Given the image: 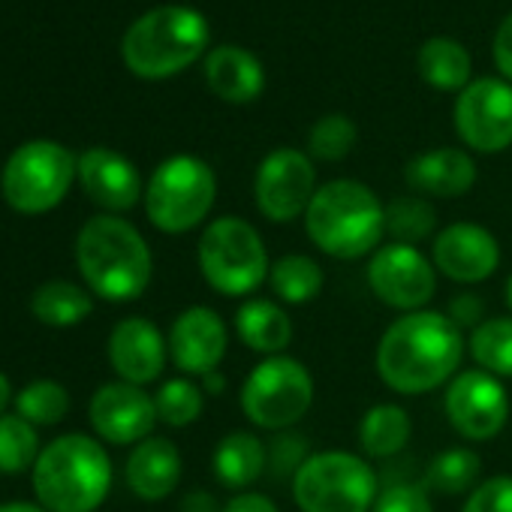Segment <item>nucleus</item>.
<instances>
[{"instance_id":"obj_39","label":"nucleus","mask_w":512,"mask_h":512,"mask_svg":"<svg viewBox=\"0 0 512 512\" xmlns=\"http://www.w3.org/2000/svg\"><path fill=\"white\" fill-rule=\"evenodd\" d=\"M446 317L464 332V329H476L479 323H485L488 317H485V302L476 296V293H458L452 302H449V308H446Z\"/></svg>"},{"instance_id":"obj_42","label":"nucleus","mask_w":512,"mask_h":512,"mask_svg":"<svg viewBox=\"0 0 512 512\" xmlns=\"http://www.w3.org/2000/svg\"><path fill=\"white\" fill-rule=\"evenodd\" d=\"M181 512H223L214 500V494L208 491H190L184 500H181Z\"/></svg>"},{"instance_id":"obj_3","label":"nucleus","mask_w":512,"mask_h":512,"mask_svg":"<svg viewBox=\"0 0 512 512\" xmlns=\"http://www.w3.org/2000/svg\"><path fill=\"white\" fill-rule=\"evenodd\" d=\"M76 260L88 287L109 302H133L151 284V247L133 223L115 214L91 217L82 226Z\"/></svg>"},{"instance_id":"obj_18","label":"nucleus","mask_w":512,"mask_h":512,"mask_svg":"<svg viewBox=\"0 0 512 512\" xmlns=\"http://www.w3.org/2000/svg\"><path fill=\"white\" fill-rule=\"evenodd\" d=\"M166 356H169V341L145 317L121 320L109 338L112 368L118 371L124 383H133V386L154 383L166 368Z\"/></svg>"},{"instance_id":"obj_8","label":"nucleus","mask_w":512,"mask_h":512,"mask_svg":"<svg viewBox=\"0 0 512 512\" xmlns=\"http://www.w3.org/2000/svg\"><path fill=\"white\" fill-rule=\"evenodd\" d=\"M314 374L293 356H269L241 383L238 404L250 425L263 431H290L314 404Z\"/></svg>"},{"instance_id":"obj_2","label":"nucleus","mask_w":512,"mask_h":512,"mask_svg":"<svg viewBox=\"0 0 512 512\" xmlns=\"http://www.w3.org/2000/svg\"><path fill=\"white\" fill-rule=\"evenodd\" d=\"M302 220L311 244L332 260H362L386 238V205L353 178L320 184Z\"/></svg>"},{"instance_id":"obj_21","label":"nucleus","mask_w":512,"mask_h":512,"mask_svg":"<svg viewBox=\"0 0 512 512\" xmlns=\"http://www.w3.org/2000/svg\"><path fill=\"white\" fill-rule=\"evenodd\" d=\"M205 82L223 103L244 106L263 94L266 70L260 58L241 46H217L205 58Z\"/></svg>"},{"instance_id":"obj_1","label":"nucleus","mask_w":512,"mask_h":512,"mask_svg":"<svg viewBox=\"0 0 512 512\" xmlns=\"http://www.w3.org/2000/svg\"><path fill=\"white\" fill-rule=\"evenodd\" d=\"M464 332L437 311L401 314L380 335L374 365L380 380L398 395H428L461 371Z\"/></svg>"},{"instance_id":"obj_17","label":"nucleus","mask_w":512,"mask_h":512,"mask_svg":"<svg viewBox=\"0 0 512 512\" xmlns=\"http://www.w3.org/2000/svg\"><path fill=\"white\" fill-rule=\"evenodd\" d=\"M91 422L100 437L109 443H142L154 431L157 419V404L154 398L133 383H106L97 389L91 398Z\"/></svg>"},{"instance_id":"obj_4","label":"nucleus","mask_w":512,"mask_h":512,"mask_svg":"<svg viewBox=\"0 0 512 512\" xmlns=\"http://www.w3.org/2000/svg\"><path fill=\"white\" fill-rule=\"evenodd\" d=\"M112 488L106 449L85 434L49 443L34 464V491L49 512H94Z\"/></svg>"},{"instance_id":"obj_9","label":"nucleus","mask_w":512,"mask_h":512,"mask_svg":"<svg viewBox=\"0 0 512 512\" xmlns=\"http://www.w3.org/2000/svg\"><path fill=\"white\" fill-rule=\"evenodd\" d=\"M214 199V169L193 154H175L154 169L145 190V211L160 232L181 235L205 223L214 208Z\"/></svg>"},{"instance_id":"obj_28","label":"nucleus","mask_w":512,"mask_h":512,"mask_svg":"<svg viewBox=\"0 0 512 512\" xmlns=\"http://www.w3.org/2000/svg\"><path fill=\"white\" fill-rule=\"evenodd\" d=\"M467 350L479 371L512 380V317H488L479 323L467 338Z\"/></svg>"},{"instance_id":"obj_13","label":"nucleus","mask_w":512,"mask_h":512,"mask_svg":"<svg viewBox=\"0 0 512 512\" xmlns=\"http://www.w3.org/2000/svg\"><path fill=\"white\" fill-rule=\"evenodd\" d=\"M443 410L449 425L470 443L494 440L512 413V401L503 389V380L470 368L458 371L443 395Z\"/></svg>"},{"instance_id":"obj_32","label":"nucleus","mask_w":512,"mask_h":512,"mask_svg":"<svg viewBox=\"0 0 512 512\" xmlns=\"http://www.w3.org/2000/svg\"><path fill=\"white\" fill-rule=\"evenodd\" d=\"M154 404H157V419L160 422H166L172 428H187L202 416L205 392L193 380L175 377V380H166L157 389Z\"/></svg>"},{"instance_id":"obj_20","label":"nucleus","mask_w":512,"mask_h":512,"mask_svg":"<svg viewBox=\"0 0 512 512\" xmlns=\"http://www.w3.org/2000/svg\"><path fill=\"white\" fill-rule=\"evenodd\" d=\"M404 181L419 196L434 199H455L473 190L476 184V163L461 148H431L407 160Z\"/></svg>"},{"instance_id":"obj_22","label":"nucleus","mask_w":512,"mask_h":512,"mask_svg":"<svg viewBox=\"0 0 512 512\" xmlns=\"http://www.w3.org/2000/svg\"><path fill=\"white\" fill-rule=\"evenodd\" d=\"M181 482V452L166 437H148L136 443L127 458V485L142 500H163Z\"/></svg>"},{"instance_id":"obj_46","label":"nucleus","mask_w":512,"mask_h":512,"mask_svg":"<svg viewBox=\"0 0 512 512\" xmlns=\"http://www.w3.org/2000/svg\"><path fill=\"white\" fill-rule=\"evenodd\" d=\"M503 299H506V305H509V311H512V275L506 278V290H503Z\"/></svg>"},{"instance_id":"obj_5","label":"nucleus","mask_w":512,"mask_h":512,"mask_svg":"<svg viewBox=\"0 0 512 512\" xmlns=\"http://www.w3.org/2000/svg\"><path fill=\"white\" fill-rule=\"evenodd\" d=\"M211 40L205 16L193 7H157L130 25L121 55L139 79H169L196 64Z\"/></svg>"},{"instance_id":"obj_10","label":"nucleus","mask_w":512,"mask_h":512,"mask_svg":"<svg viewBox=\"0 0 512 512\" xmlns=\"http://www.w3.org/2000/svg\"><path fill=\"white\" fill-rule=\"evenodd\" d=\"M76 166L79 160L64 145L28 142L7 160L4 196L22 214H43L67 196Z\"/></svg>"},{"instance_id":"obj_19","label":"nucleus","mask_w":512,"mask_h":512,"mask_svg":"<svg viewBox=\"0 0 512 512\" xmlns=\"http://www.w3.org/2000/svg\"><path fill=\"white\" fill-rule=\"evenodd\" d=\"M76 175L85 187V193L109 211H130L142 196V178L139 169L118 151L109 148H91L79 157Z\"/></svg>"},{"instance_id":"obj_34","label":"nucleus","mask_w":512,"mask_h":512,"mask_svg":"<svg viewBox=\"0 0 512 512\" xmlns=\"http://www.w3.org/2000/svg\"><path fill=\"white\" fill-rule=\"evenodd\" d=\"M37 431L22 416H0V470L22 473L37 464Z\"/></svg>"},{"instance_id":"obj_7","label":"nucleus","mask_w":512,"mask_h":512,"mask_svg":"<svg viewBox=\"0 0 512 512\" xmlns=\"http://www.w3.org/2000/svg\"><path fill=\"white\" fill-rule=\"evenodd\" d=\"M377 494V470L347 449L314 452L293 476V500L302 512H371Z\"/></svg>"},{"instance_id":"obj_24","label":"nucleus","mask_w":512,"mask_h":512,"mask_svg":"<svg viewBox=\"0 0 512 512\" xmlns=\"http://www.w3.org/2000/svg\"><path fill=\"white\" fill-rule=\"evenodd\" d=\"M211 470L223 488L235 494L250 491V485L260 482L269 470V443L253 431H229L214 446Z\"/></svg>"},{"instance_id":"obj_44","label":"nucleus","mask_w":512,"mask_h":512,"mask_svg":"<svg viewBox=\"0 0 512 512\" xmlns=\"http://www.w3.org/2000/svg\"><path fill=\"white\" fill-rule=\"evenodd\" d=\"M0 512H49V509H40L34 503H7V506H0Z\"/></svg>"},{"instance_id":"obj_38","label":"nucleus","mask_w":512,"mask_h":512,"mask_svg":"<svg viewBox=\"0 0 512 512\" xmlns=\"http://www.w3.org/2000/svg\"><path fill=\"white\" fill-rule=\"evenodd\" d=\"M371 512H434V503H431V491L425 485L395 482L389 488H380Z\"/></svg>"},{"instance_id":"obj_45","label":"nucleus","mask_w":512,"mask_h":512,"mask_svg":"<svg viewBox=\"0 0 512 512\" xmlns=\"http://www.w3.org/2000/svg\"><path fill=\"white\" fill-rule=\"evenodd\" d=\"M7 404H10V380L0 374V413L7 410Z\"/></svg>"},{"instance_id":"obj_15","label":"nucleus","mask_w":512,"mask_h":512,"mask_svg":"<svg viewBox=\"0 0 512 512\" xmlns=\"http://www.w3.org/2000/svg\"><path fill=\"white\" fill-rule=\"evenodd\" d=\"M431 263L437 275L461 287H476L500 269V244L485 226L458 220L434 235Z\"/></svg>"},{"instance_id":"obj_30","label":"nucleus","mask_w":512,"mask_h":512,"mask_svg":"<svg viewBox=\"0 0 512 512\" xmlns=\"http://www.w3.org/2000/svg\"><path fill=\"white\" fill-rule=\"evenodd\" d=\"M31 308H34V317L40 323L64 329V326L82 323L91 314L94 302H91V296L82 287L67 284V281H52V284H43L34 293Z\"/></svg>"},{"instance_id":"obj_16","label":"nucleus","mask_w":512,"mask_h":512,"mask_svg":"<svg viewBox=\"0 0 512 512\" xmlns=\"http://www.w3.org/2000/svg\"><path fill=\"white\" fill-rule=\"evenodd\" d=\"M169 356L178 371L190 377H205L208 371H217L226 347L229 332L223 317L208 305H193L181 311L169 329Z\"/></svg>"},{"instance_id":"obj_6","label":"nucleus","mask_w":512,"mask_h":512,"mask_svg":"<svg viewBox=\"0 0 512 512\" xmlns=\"http://www.w3.org/2000/svg\"><path fill=\"white\" fill-rule=\"evenodd\" d=\"M196 260L205 284L226 299H250L272 272L260 229L238 214H223L202 229Z\"/></svg>"},{"instance_id":"obj_26","label":"nucleus","mask_w":512,"mask_h":512,"mask_svg":"<svg viewBox=\"0 0 512 512\" xmlns=\"http://www.w3.org/2000/svg\"><path fill=\"white\" fill-rule=\"evenodd\" d=\"M416 67L425 85L446 91V94H461L470 85V52L452 40V37H431L422 43L416 55Z\"/></svg>"},{"instance_id":"obj_41","label":"nucleus","mask_w":512,"mask_h":512,"mask_svg":"<svg viewBox=\"0 0 512 512\" xmlns=\"http://www.w3.org/2000/svg\"><path fill=\"white\" fill-rule=\"evenodd\" d=\"M223 512H281V509H278V503H275L269 494H260V491H241V494H235V497L223 506Z\"/></svg>"},{"instance_id":"obj_23","label":"nucleus","mask_w":512,"mask_h":512,"mask_svg":"<svg viewBox=\"0 0 512 512\" xmlns=\"http://www.w3.org/2000/svg\"><path fill=\"white\" fill-rule=\"evenodd\" d=\"M235 335L247 350L269 359V356H284V350L293 344L296 326L281 302L244 299V305L235 311Z\"/></svg>"},{"instance_id":"obj_31","label":"nucleus","mask_w":512,"mask_h":512,"mask_svg":"<svg viewBox=\"0 0 512 512\" xmlns=\"http://www.w3.org/2000/svg\"><path fill=\"white\" fill-rule=\"evenodd\" d=\"M434 229H437V208L425 196L404 193L386 205V235H392V241L416 247L419 241L431 238Z\"/></svg>"},{"instance_id":"obj_37","label":"nucleus","mask_w":512,"mask_h":512,"mask_svg":"<svg viewBox=\"0 0 512 512\" xmlns=\"http://www.w3.org/2000/svg\"><path fill=\"white\" fill-rule=\"evenodd\" d=\"M461 512H512V476L497 473L482 479L464 500Z\"/></svg>"},{"instance_id":"obj_11","label":"nucleus","mask_w":512,"mask_h":512,"mask_svg":"<svg viewBox=\"0 0 512 512\" xmlns=\"http://www.w3.org/2000/svg\"><path fill=\"white\" fill-rule=\"evenodd\" d=\"M368 290L377 302L392 311L413 314L425 311V305L437 293V269L431 256H425L413 244H380L365 269Z\"/></svg>"},{"instance_id":"obj_25","label":"nucleus","mask_w":512,"mask_h":512,"mask_svg":"<svg viewBox=\"0 0 512 512\" xmlns=\"http://www.w3.org/2000/svg\"><path fill=\"white\" fill-rule=\"evenodd\" d=\"M413 434V419L401 404L392 401H380L374 407L365 410V416L359 419V449L368 458H395L398 452H404V446L410 443Z\"/></svg>"},{"instance_id":"obj_35","label":"nucleus","mask_w":512,"mask_h":512,"mask_svg":"<svg viewBox=\"0 0 512 512\" xmlns=\"http://www.w3.org/2000/svg\"><path fill=\"white\" fill-rule=\"evenodd\" d=\"M16 404H19V416L28 419L31 425H55L67 416L70 395L55 380H34L31 386L22 389Z\"/></svg>"},{"instance_id":"obj_12","label":"nucleus","mask_w":512,"mask_h":512,"mask_svg":"<svg viewBox=\"0 0 512 512\" xmlns=\"http://www.w3.org/2000/svg\"><path fill=\"white\" fill-rule=\"evenodd\" d=\"M317 190V166L308 151L275 148L256 166L253 199L269 223H293L305 217Z\"/></svg>"},{"instance_id":"obj_43","label":"nucleus","mask_w":512,"mask_h":512,"mask_svg":"<svg viewBox=\"0 0 512 512\" xmlns=\"http://www.w3.org/2000/svg\"><path fill=\"white\" fill-rule=\"evenodd\" d=\"M199 389H202L205 395H223L226 377L220 374V368H217V371H208L205 377H199Z\"/></svg>"},{"instance_id":"obj_33","label":"nucleus","mask_w":512,"mask_h":512,"mask_svg":"<svg viewBox=\"0 0 512 512\" xmlns=\"http://www.w3.org/2000/svg\"><path fill=\"white\" fill-rule=\"evenodd\" d=\"M356 139H359V127L347 115L332 112V115H323L311 127V133H308V154H311V160L338 163V160H344L356 148Z\"/></svg>"},{"instance_id":"obj_27","label":"nucleus","mask_w":512,"mask_h":512,"mask_svg":"<svg viewBox=\"0 0 512 512\" xmlns=\"http://www.w3.org/2000/svg\"><path fill=\"white\" fill-rule=\"evenodd\" d=\"M272 293L281 305H308L323 293V266L308 253H287L272 263L269 272Z\"/></svg>"},{"instance_id":"obj_36","label":"nucleus","mask_w":512,"mask_h":512,"mask_svg":"<svg viewBox=\"0 0 512 512\" xmlns=\"http://www.w3.org/2000/svg\"><path fill=\"white\" fill-rule=\"evenodd\" d=\"M314 452H311V443H308V437L305 434H299V431H278L272 440H269V470L275 473V476H296L299 473V467L311 458Z\"/></svg>"},{"instance_id":"obj_40","label":"nucleus","mask_w":512,"mask_h":512,"mask_svg":"<svg viewBox=\"0 0 512 512\" xmlns=\"http://www.w3.org/2000/svg\"><path fill=\"white\" fill-rule=\"evenodd\" d=\"M494 64L506 82H512V13L500 22L494 34Z\"/></svg>"},{"instance_id":"obj_14","label":"nucleus","mask_w":512,"mask_h":512,"mask_svg":"<svg viewBox=\"0 0 512 512\" xmlns=\"http://www.w3.org/2000/svg\"><path fill=\"white\" fill-rule=\"evenodd\" d=\"M455 133L479 154H500L512 145V82L473 79L455 100Z\"/></svg>"},{"instance_id":"obj_29","label":"nucleus","mask_w":512,"mask_h":512,"mask_svg":"<svg viewBox=\"0 0 512 512\" xmlns=\"http://www.w3.org/2000/svg\"><path fill=\"white\" fill-rule=\"evenodd\" d=\"M482 461L467 446H449L437 452L425 470V488L437 494H470L479 485Z\"/></svg>"}]
</instances>
